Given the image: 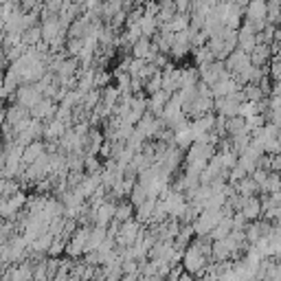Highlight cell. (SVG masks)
Segmentation results:
<instances>
[{"instance_id":"1","label":"cell","mask_w":281,"mask_h":281,"mask_svg":"<svg viewBox=\"0 0 281 281\" xmlns=\"http://www.w3.org/2000/svg\"><path fill=\"white\" fill-rule=\"evenodd\" d=\"M248 55H250V64L253 66H266L272 57V49H270V44H255V49Z\"/></svg>"},{"instance_id":"2","label":"cell","mask_w":281,"mask_h":281,"mask_svg":"<svg viewBox=\"0 0 281 281\" xmlns=\"http://www.w3.org/2000/svg\"><path fill=\"white\" fill-rule=\"evenodd\" d=\"M242 213L246 215V220H257L261 218V200L259 196H248L242 205Z\"/></svg>"},{"instance_id":"3","label":"cell","mask_w":281,"mask_h":281,"mask_svg":"<svg viewBox=\"0 0 281 281\" xmlns=\"http://www.w3.org/2000/svg\"><path fill=\"white\" fill-rule=\"evenodd\" d=\"M246 20H266V0H250L246 5Z\"/></svg>"},{"instance_id":"4","label":"cell","mask_w":281,"mask_h":281,"mask_svg":"<svg viewBox=\"0 0 281 281\" xmlns=\"http://www.w3.org/2000/svg\"><path fill=\"white\" fill-rule=\"evenodd\" d=\"M272 191H281V171H268L264 184L259 187V194H272Z\"/></svg>"},{"instance_id":"5","label":"cell","mask_w":281,"mask_h":281,"mask_svg":"<svg viewBox=\"0 0 281 281\" xmlns=\"http://www.w3.org/2000/svg\"><path fill=\"white\" fill-rule=\"evenodd\" d=\"M237 189H240V194L242 196H257L259 194V184H257L255 180H253V176H244V178H240V184H237Z\"/></svg>"},{"instance_id":"6","label":"cell","mask_w":281,"mask_h":281,"mask_svg":"<svg viewBox=\"0 0 281 281\" xmlns=\"http://www.w3.org/2000/svg\"><path fill=\"white\" fill-rule=\"evenodd\" d=\"M255 33H246V31H242L240 35H237V46H240V51L244 53H250L255 49Z\"/></svg>"},{"instance_id":"7","label":"cell","mask_w":281,"mask_h":281,"mask_svg":"<svg viewBox=\"0 0 281 281\" xmlns=\"http://www.w3.org/2000/svg\"><path fill=\"white\" fill-rule=\"evenodd\" d=\"M242 90H244V95H246V99H248V101H259L261 97H264V92H261L259 83H253V81L244 83Z\"/></svg>"},{"instance_id":"8","label":"cell","mask_w":281,"mask_h":281,"mask_svg":"<svg viewBox=\"0 0 281 281\" xmlns=\"http://www.w3.org/2000/svg\"><path fill=\"white\" fill-rule=\"evenodd\" d=\"M246 224H248V220H246V215H244L242 211L235 215V218H233V229H246Z\"/></svg>"},{"instance_id":"9","label":"cell","mask_w":281,"mask_h":281,"mask_svg":"<svg viewBox=\"0 0 281 281\" xmlns=\"http://www.w3.org/2000/svg\"><path fill=\"white\" fill-rule=\"evenodd\" d=\"M250 176H253V180L261 187V184H264V180H266V176H268V171H266V169H261V167H257V169H255Z\"/></svg>"},{"instance_id":"10","label":"cell","mask_w":281,"mask_h":281,"mask_svg":"<svg viewBox=\"0 0 281 281\" xmlns=\"http://www.w3.org/2000/svg\"><path fill=\"white\" fill-rule=\"evenodd\" d=\"M270 171H281V154H270Z\"/></svg>"},{"instance_id":"11","label":"cell","mask_w":281,"mask_h":281,"mask_svg":"<svg viewBox=\"0 0 281 281\" xmlns=\"http://www.w3.org/2000/svg\"><path fill=\"white\" fill-rule=\"evenodd\" d=\"M270 95H277V97H281V79L272 81V86H270ZM270 95H268V97H270Z\"/></svg>"},{"instance_id":"12","label":"cell","mask_w":281,"mask_h":281,"mask_svg":"<svg viewBox=\"0 0 281 281\" xmlns=\"http://www.w3.org/2000/svg\"><path fill=\"white\" fill-rule=\"evenodd\" d=\"M145 53H147V42L143 40V42L136 44V55H145Z\"/></svg>"},{"instance_id":"13","label":"cell","mask_w":281,"mask_h":281,"mask_svg":"<svg viewBox=\"0 0 281 281\" xmlns=\"http://www.w3.org/2000/svg\"><path fill=\"white\" fill-rule=\"evenodd\" d=\"M117 215H119V218H128V215H130V207H121Z\"/></svg>"}]
</instances>
